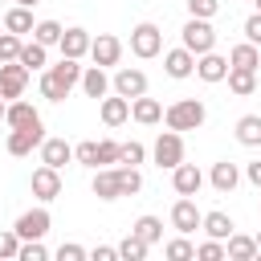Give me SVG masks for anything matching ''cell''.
<instances>
[{
    "label": "cell",
    "mask_w": 261,
    "mask_h": 261,
    "mask_svg": "<svg viewBox=\"0 0 261 261\" xmlns=\"http://www.w3.org/2000/svg\"><path fill=\"white\" fill-rule=\"evenodd\" d=\"M82 61L77 57H61L57 65H45L41 69V98H49V102H65L69 98V90L82 82Z\"/></svg>",
    "instance_id": "obj_1"
},
{
    "label": "cell",
    "mask_w": 261,
    "mask_h": 261,
    "mask_svg": "<svg viewBox=\"0 0 261 261\" xmlns=\"http://www.w3.org/2000/svg\"><path fill=\"white\" fill-rule=\"evenodd\" d=\"M204 118H208V110H204L200 98H179V102H171V106L163 110V122H167L171 130H200Z\"/></svg>",
    "instance_id": "obj_2"
},
{
    "label": "cell",
    "mask_w": 261,
    "mask_h": 261,
    "mask_svg": "<svg viewBox=\"0 0 261 261\" xmlns=\"http://www.w3.org/2000/svg\"><path fill=\"white\" fill-rule=\"evenodd\" d=\"M179 45L192 49L196 57L208 53V49H216V29H212V20H204V16H188V24L179 29Z\"/></svg>",
    "instance_id": "obj_3"
},
{
    "label": "cell",
    "mask_w": 261,
    "mask_h": 261,
    "mask_svg": "<svg viewBox=\"0 0 261 261\" xmlns=\"http://www.w3.org/2000/svg\"><path fill=\"white\" fill-rule=\"evenodd\" d=\"M151 159H155V167L159 171H171V167H179L184 163V135L179 130H159V139H155V147H151Z\"/></svg>",
    "instance_id": "obj_4"
},
{
    "label": "cell",
    "mask_w": 261,
    "mask_h": 261,
    "mask_svg": "<svg viewBox=\"0 0 261 261\" xmlns=\"http://www.w3.org/2000/svg\"><path fill=\"white\" fill-rule=\"evenodd\" d=\"M130 53L143 57V61L159 57V53H163V33H159V24H151V20L135 24V29H130Z\"/></svg>",
    "instance_id": "obj_5"
},
{
    "label": "cell",
    "mask_w": 261,
    "mask_h": 261,
    "mask_svg": "<svg viewBox=\"0 0 261 261\" xmlns=\"http://www.w3.org/2000/svg\"><path fill=\"white\" fill-rule=\"evenodd\" d=\"M12 228L20 232V241H45V232L53 228V216H49V208L41 204V208H29V212H20Z\"/></svg>",
    "instance_id": "obj_6"
},
{
    "label": "cell",
    "mask_w": 261,
    "mask_h": 261,
    "mask_svg": "<svg viewBox=\"0 0 261 261\" xmlns=\"http://www.w3.org/2000/svg\"><path fill=\"white\" fill-rule=\"evenodd\" d=\"M24 86H29V69L20 61H0V98L16 102V98H24Z\"/></svg>",
    "instance_id": "obj_7"
},
{
    "label": "cell",
    "mask_w": 261,
    "mask_h": 261,
    "mask_svg": "<svg viewBox=\"0 0 261 261\" xmlns=\"http://www.w3.org/2000/svg\"><path fill=\"white\" fill-rule=\"evenodd\" d=\"M110 90L135 102V98H143V94H147V73H143V69H135V65H122V69H114Z\"/></svg>",
    "instance_id": "obj_8"
},
{
    "label": "cell",
    "mask_w": 261,
    "mask_h": 261,
    "mask_svg": "<svg viewBox=\"0 0 261 261\" xmlns=\"http://www.w3.org/2000/svg\"><path fill=\"white\" fill-rule=\"evenodd\" d=\"M200 224H204V212L196 208V200H192V196H179V200L171 204V228L184 232V237H192Z\"/></svg>",
    "instance_id": "obj_9"
},
{
    "label": "cell",
    "mask_w": 261,
    "mask_h": 261,
    "mask_svg": "<svg viewBox=\"0 0 261 261\" xmlns=\"http://www.w3.org/2000/svg\"><path fill=\"white\" fill-rule=\"evenodd\" d=\"M29 188H33V196H37L41 204H49V200H57V196H61V171H57V167H49V163H41V167L33 171Z\"/></svg>",
    "instance_id": "obj_10"
},
{
    "label": "cell",
    "mask_w": 261,
    "mask_h": 261,
    "mask_svg": "<svg viewBox=\"0 0 261 261\" xmlns=\"http://www.w3.org/2000/svg\"><path fill=\"white\" fill-rule=\"evenodd\" d=\"M118 57H122V41H118L114 33H98V37L90 41V61H94V65L110 69V65H118Z\"/></svg>",
    "instance_id": "obj_11"
},
{
    "label": "cell",
    "mask_w": 261,
    "mask_h": 261,
    "mask_svg": "<svg viewBox=\"0 0 261 261\" xmlns=\"http://www.w3.org/2000/svg\"><path fill=\"white\" fill-rule=\"evenodd\" d=\"M41 143H45V122L8 130V143H4V147H8V155H16V159H20V155H29V151H33V147H41Z\"/></svg>",
    "instance_id": "obj_12"
},
{
    "label": "cell",
    "mask_w": 261,
    "mask_h": 261,
    "mask_svg": "<svg viewBox=\"0 0 261 261\" xmlns=\"http://www.w3.org/2000/svg\"><path fill=\"white\" fill-rule=\"evenodd\" d=\"M196 77H200V82H208V86L224 82V77H228V57H220L216 49L200 53V57H196Z\"/></svg>",
    "instance_id": "obj_13"
},
{
    "label": "cell",
    "mask_w": 261,
    "mask_h": 261,
    "mask_svg": "<svg viewBox=\"0 0 261 261\" xmlns=\"http://www.w3.org/2000/svg\"><path fill=\"white\" fill-rule=\"evenodd\" d=\"M163 69H167V77H175V82H184V77H192L196 73V53L192 49H167L163 53Z\"/></svg>",
    "instance_id": "obj_14"
},
{
    "label": "cell",
    "mask_w": 261,
    "mask_h": 261,
    "mask_svg": "<svg viewBox=\"0 0 261 261\" xmlns=\"http://www.w3.org/2000/svg\"><path fill=\"white\" fill-rule=\"evenodd\" d=\"M171 188H175V196H196L204 188V171L196 163H179V167H171Z\"/></svg>",
    "instance_id": "obj_15"
},
{
    "label": "cell",
    "mask_w": 261,
    "mask_h": 261,
    "mask_svg": "<svg viewBox=\"0 0 261 261\" xmlns=\"http://www.w3.org/2000/svg\"><path fill=\"white\" fill-rule=\"evenodd\" d=\"M90 192L98 200H122V184H118V167H94Z\"/></svg>",
    "instance_id": "obj_16"
},
{
    "label": "cell",
    "mask_w": 261,
    "mask_h": 261,
    "mask_svg": "<svg viewBox=\"0 0 261 261\" xmlns=\"http://www.w3.org/2000/svg\"><path fill=\"white\" fill-rule=\"evenodd\" d=\"M90 41H94V37H90L82 24H73V29H65V33H61L57 49H61V57H77V61H82V57L90 53Z\"/></svg>",
    "instance_id": "obj_17"
},
{
    "label": "cell",
    "mask_w": 261,
    "mask_h": 261,
    "mask_svg": "<svg viewBox=\"0 0 261 261\" xmlns=\"http://www.w3.org/2000/svg\"><path fill=\"white\" fill-rule=\"evenodd\" d=\"M98 114H102L106 126H122V122L130 118V98H122V94H106V98L98 102Z\"/></svg>",
    "instance_id": "obj_18"
},
{
    "label": "cell",
    "mask_w": 261,
    "mask_h": 261,
    "mask_svg": "<svg viewBox=\"0 0 261 261\" xmlns=\"http://www.w3.org/2000/svg\"><path fill=\"white\" fill-rule=\"evenodd\" d=\"M208 184H212L220 196H228V192L241 184V167H237L232 159H220V163H212V171H208Z\"/></svg>",
    "instance_id": "obj_19"
},
{
    "label": "cell",
    "mask_w": 261,
    "mask_h": 261,
    "mask_svg": "<svg viewBox=\"0 0 261 261\" xmlns=\"http://www.w3.org/2000/svg\"><path fill=\"white\" fill-rule=\"evenodd\" d=\"M77 86L86 90V98H98V102H102V98L110 94V77H106V69H102V65H86V69H82V82H77Z\"/></svg>",
    "instance_id": "obj_20"
},
{
    "label": "cell",
    "mask_w": 261,
    "mask_h": 261,
    "mask_svg": "<svg viewBox=\"0 0 261 261\" xmlns=\"http://www.w3.org/2000/svg\"><path fill=\"white\" fill-rule=\"evenodd\" d=\"M130 118L139 122V126H155V122H163V102L159 98H135L130 102Z\"/></svg>",
    "instance_id": "obj_21"
},
{
    "label": "cell",
    "mask_w": 261,
    "mask_h": 261,
    "mask_svg": "<svg viewBox=\"0 0 261 261\" xmlns=\"http://www.w3.org/2000/svg\"><path fill=\"white\" fill-rule=\"evenodd\" d=\"M41 163H49V167H65V163H73V147L65 143V139H45L41 143Z\"/></svg>",
    "instance_id": "obj_22"
},
{
    "label": "cell",
    "mask_w": 261,
    "mask_h": 261,
    "mask_svg": "<svg viewBox=\"0 0 261 261\" xmlns=\"http://www.w3.org/2000/svg\"><path fill=\"white\" fill-rule=\"evenodd\" d=\"M0 20H4V29H8V33H16V37H24V33H33V29H37L33 8H24V4H12Z\"/></svg>",
    "instance_id": "obj_23"
},
{
    "label": "cell",
    "mask_w": 261,
    "mask_h": 261,
    "mask_svg": "<svg viewBox=\"0 0 261 261\" xmlns=\"http://www.w3.org/2000/svg\"><path fill=\"white\" fill-rule=\"evenodd\" d=\"M4 122L16 130V126H37L41 122V114H37V106L33 102H24V98H16V102H8V114H4Z\"/></svg>",
    "instance_id": "obj_24"
},
{
    "label": "cell",
    "mask_w": 261,
    "mask_h": 261,
    "mask_svg": "<svg viewBox=\"0 0 261 261\" xmlns=\"http://www.w3.org/2000/svg\"><path fill=\"white\" fill-rule=\"evenodd\" d=\"M224 253H228V261H257V237L232 232V237L224 241Z\"/></svg>",
    "instance_id": "obj_25"
},
{
    "label": "cell",
    "mask_w": 261,
    "mask_h": 261,
    "mask_svg": "<svg viewBox=\"0 0 261 261\" xmlns=\"http://www.w3.org/2000/svg\"><path fill=\"white\" fill-rule=\"evenodd\" d=\"M16 61H20L29 73H33V69H45V65H49V45H41V41H24Z\"/></svg>",
    "instance_id": "obj_26"
},
{
    "label": "cell",
    "mask_w": 261,
    "mask_h": 261,
    "mask_svg": "<svg viewBox=\"0 0 261 261\" xmlns=\"http://www.w3.org/2000/svg\"><path fill=\"white\" fill-rule=\"evenodd\" d=\"M228 65H237V69H257V65H261V49H257L253 41H241V45L228 49Z\"/></svg>",
    "instance_id": "obj_27"
},
{
    "label": "cell",
    "mask_w": 261,
    "mask_h": 261,
    "mask_svg": "<svg viewBox=\"0 0 261 261\" xmlns=\"http://www.w3.org/2000/svg\"><path fill=\"white\" fill-rule=\"evenodd\" d=\"M228 90L237 94V98H249L253 90H257V69H237V65H228Z\"/></svg>",
    "instance_id": "obj_28"
},
{
    "label": "cell",
    "mask_w": 261,
    "mask_h": 261,
    "mask_svg": "<svg viewBox=\"0 0 261 261\" xmlns=\"http://www.w3.org/2000/svg\"><path fill=\"white\" fill-rule=\"evenodd\" d=\"M208 237H216V241H228L232 232H237V224H232V216L228 212H204V224H200Z\"/></svg>",
    "instance_id": "obj_29"
},
{
    "label": "cell",
    "mask_w": 261,
    "mask_h": 261,
    "mask_svg": "<svg viewBox=\"0 0 261 261\" xmlns=\"http://www.w3.org/2000/svg\"><path fill=\"white\" fill-rule=\"evenodd\" d=\"M237 143L241 147H261V114H241L237 118Z\"/></svg>",
    "instance_id": "obj_30"
},
{
    "label": "cell",
    "mask_w": 261,
    "mask_h": 261,
    "mask_svg": "<svg viewBox=\"0 0 261 261\" xmlns=\"http://www.w3.org/2000/svg\"><path fill=\"white\" fill-rule=\"evenodd\" d=\"M147 249H151V245H147L139 232H126V237L118 241V261H143Z\"/></svg>",
    "instance_id": "obj_31"
},
{
    "label": "cell",
    "mask_w": 261,
    "mask_h": 261,
    "mask_svg": "<svg viewBox=\"0 0 261 261\" xmlns=\"http://www.w3.org/2000/svg\"><path fill=\"white\" fill-rule=\"evenodd\" d=\"M130 232H139V237H143L147 245H155V241H163V220L147 212V216H139V220L130 224Z\"/></svg>",
    "instance_id": "obj_32"
},
{
    "label": "cell",
    "mask_w": 261,
    "mask_h": 261,
    "mask_svg": "<svg viewBox=\"0 0 261 261\" xmlns=\"http://www.w3.org/2000/svg\"><path fill=\"white\" fill-rule=\"evenodd\" d=\"M163 253H167L171 261H196V245H192L184 232H179L175 241H167V245H163Z\"/></svg>",
    "instance_id": "obj_33"
},
{
    "label": "cell",
    "mask_w": 261,
    "mask_h": 261,
    "mask_svg": "<svg viewBox=\"0 0 261 261\" xmlns=\"http://www.w3.org/2000/svg\"><path fill=\"white\" fill-rule=\"evenodd\" d=\"M118 184H122V196H139V192H143V175H139V167L122 163V167H118Z\"/></svg>",
    "instance_id": "obj_34"
},
{
    "label": "cell",
    "mask_w": 261,
    "mask_h": 261,
    "mask_svg": "<svg viewBox=\"0 0 261 261\" xmlns=\"http://www.w3.org/2000/svg\"><path fill=\"white\" fill-rule=\"evenodd\" d=\"M61 24L57 20H37V29H33V41H41V45H57L61 41Z\"/></svg>",
    "instance_id": "obj_35"
},
{
    "label": "cell",
    "mask_w": 261,
    "mask_h": 261,
    "mask_svg": "<svg viewBox=\"0 0 261 261\" xmlns=\"http://www.w3.org/2000/svg\"><path fill=\"white\" fill-rule=\"evenodd\" d=\"M196 261H228V253H224V241L208 237L204 245H196Z\"/></svg>",
    "instance_id": "obj_36"
},
{
    "label": "cell",
    "mask_w": 261,
    "mask_h": 261,
    "mask_svg": "<svg viewBox=\"0 0 261 261\" xmlns=\"http://www.w3.org/2000/svg\"><path fill=\"white\" fill-rule=\"evenodd\" d=\"M20 245H24V241H20V232H16V228L0 232V257H4V261H16V257H20Z\"/></svg>",
    "instance_id": "obj_37"
},
{
    "label": "cell",
    "mask_w": 261,
    "mask_h": 261,
    "mask_svg": "<svg viewBox=\"0 0 261 261\" xmlns=\"http://www.w3.org/2000/svg\"><path fill=\"white\" fill-rule=\"evenodd\" d=\"M20 45H24V37H16V33H0V61H16L20 57Z\"/></svg>",
    "instance_id": "obj_38"
},
{
    "label": "cell",
    "mask_w": 261,
    "mask_h": 261,
    "mask_svg": "<svg viewBox=\"0 0 261 261\" xmlns=\"http://www.w3.org/2000/svg\"><path fill=\"white\" fill-rule=\"evenodd\" d=\"M73 159H77L82 167H90V171H94V167H98V143H94V139L77 143V147H73Z\"/></svg>",
    "instance_id": "obj_39"
},
{
    "label": "cell",
    "mask_w": 261,
    "mask_h": 261,
    "mask_svg": "<svg viewBox=\"0 0 261 261\" xmlns=\"http://www.w3.org/2000/svg\"><path fill=\"white\" fill-rule=\"evenodd\" d=\"M118 151H122V143L98 139V167H114V163H118Z\"/></svg>",
    "instance_id": "obj_40"
},
{
    "label": "cell",
    "mask_w": 261,
    "mask_h": 261,
    "mask_svg": "<svg viewBox=\"0 0 261 261\" xmlns=\"http://www.w3.org/2000/svg\"><path fill=\"white\" fill-rule=\"evenodd\" d=\"M143 159H147V147H143V143H135V139H130V143H122V151H118V163H130V167H139Z\"/></svg>",
    "instance_id": "obj_41"
},
{
    "label": "cell",
    "mask_w": 261,
    "mask_h": 261,
    "mask_svg": "<svg viewBox=\"0 0 261 261\" xmlns=\"http://www.w3.org/2000/svg\"><path fill=\"white\" fill-rule=\"evenodd\" d=\"M220 12V0H188V16H204V20H212Z\"/></svg>",
    "instance_id": "obj_42"
},
{
    "label": "cell",
    "mask_w": 261,
    "mask_h": 261,
    "mask_svg": "<svg viewBox=\"0 0 261 261\" xmlns=\"http://www.w3.org/2000/svg\"><path fill=\"white\" fill-rule=\"evenodd\" d=\"M45 257H49V249H45L41 241H24V245H20V257H16V261H45Z\"/></svg>",
    "instance_id": "obj_43"
},
{
    "label": "cell",
    "mask_w": 261,
    "mask_h": 261,
    "mask_svg": "<svg viewBox=\"0 0 261 261\" xmlns=\"http://www.w3.org/2000/svg\"><path fill=\"white\" fill-rule=\"evenodd\" d=\"M86 257H90V253H86L82 245H73V241H65V245L57 249V261H86Z\"/></svg>",
    "instance_id": "obj_44"
},
{
    "label": "cell",
    "mask_w": 261,
    "mask_h": 261,
    "mask_svg": "<svg viewBox=\"0 0 261 261\" xmlns=\"http://www.w3.org/2000/svg\"><path fill=\"white\" fill-rule=\"evenodd\" d=\"M245 41H253V45H261V12H253V16L245 20Z\"/></svg>",
    "instance_id": "obj_45"
},
{
    "label": "cell",
    "mask_w": 261,
    "mask_h": 261,
    "mask_svg": "<svg viewBox=\"0 0 261 261\" xmlns=\"http://www.w3.org/2000/svg\"><path fill=\"white\" fill-rule=\"evenodd\" d=\"M90 257H94V261H118V245H98Z\"/></svg>",
    "instance_id": "obj_46"
},
{
    "label": "cell",
    "mask_w": 261,
    "mask_h": 261,
    "mask_svg": "<svg viewBox=\"0 0 261 261\" xmlns=\"http://www.w3.org/2000/svg\"><path fill=\"white\" fill-rule=\"evenodd\" d=\"M245 179L261 192V159H253V163H245Z\"/></svg>",
    "instance_id": "obj_47"
},
{
    "label": "cell",
    "mask_w": 261,
    "mask_h": 261,
    "mask_svg": "<svg viewBox=\"0 0 261 261\" xmlns=\"http://www.w3.org/2000/svg\"><path fill=\"white\" fill-rule=\"evenodd\" d=\"M4 114H8V102H4V98H0V122H4Z\"/></svg>",
    "instance_id": "obj_48"
},
{
    "label": "cell",
    "mask_w": 261,
    "mask_h": 261,
    "mask_svg": "<svg viewBox=\"0 0 261 261\" xmlns=\"http://www.w3.org/2000/svg\"><path fill=\"white\" fill-rule=\"evenodd\" d=\"M12 4H24V8H33V4H41V0H12Z\"/></svg>",
    "instance_id": "obj_49"
},
{
    "label": "cell",
    "mask_w": 261,
    "mask_h": 261,
    "mask_svg": "<svg viewBox=\"0 0 261 261\" xmlns=\"http://www.w3.org/2000/svg\"><path fill=\"white\" fill-rule=\"evenodd\" d=\"M257 253H261V232H257Z\"/></svg>",
    "instance_id": "obj_50"
},
{
    "label": "cell",
    "mask_w": 261,
    "mask_h": 261,
    "mask_svg": "<svg viewBox=\"0 0 261 261\" xmlns=\"http://www.w3.org/2000/svg\"><path fill=\"white\" fill-rule=\"evenodd\" d=\"M253 4H257V12H261V0H253Z\"/></svg>",
    "instance_id": "obj_51"
},
{
    "label": "cell",
    "mask_w": 261,
    "mask_h": 261,
    "mask_svg": "<svg viewBox=\"0 0 261 261\" xmlns=\"http://www.w3.org/2000/svg\"><path fill=\"white\" fill-rule=\"evenodd\" d=\"M0 33H4V20H0Z\"/></svg>",
    "instance_id": "obj_52"
},
{
    "label": "cell",
    "mask_w": 261,
    "mask_h": 261,
    "mask_svg": "<svg viewBox=\"0 0 261 261\" xmlns=\"http://www.w3.org/2000/svg\"><path fill=\"white\" fill-rule=\"evenodd\" d=\"M257 208H261V204H257Z\"/></svg>",
    "instance_id": "obj_53"
}]
</instances>
